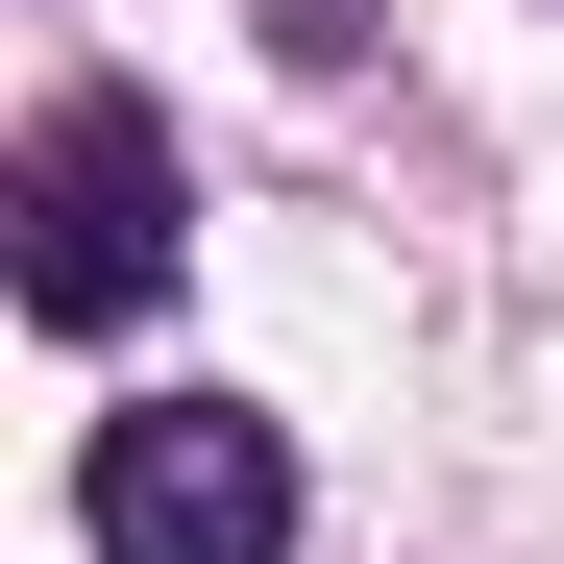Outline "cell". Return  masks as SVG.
<instances>
[{"label": "cell", "mask_w": 564, "mask_h": 564, "mask_svg": "<svg viewBox=\"0 0 564 564\" xmlns=\"http://www.w3.org/2000/svg\"><path fill=\"white\" fill-rule=\"evenodd\" d=\"M74 540L99 564H295V442L246 393H148L74 442Z\"/></svg>", "instance_id": "cell-1"}, {"label": "cell", "mask_w": 564, "mask_h": 564, "mask_svg": "<svg viewBox=\"0 0 564 564\" xmlns=\"http://www.w3.org/2000/svg\"><path fill=\"white\" fill-rule=\"evenodd\" d=\"M148 270H172V123L148 99H50V148H25V319L99 344Z\"/></svg>", "instance_id": "cell-2"}]
</instances>
